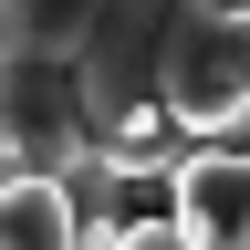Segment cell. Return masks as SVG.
Masks as SVG:
<instances>
[{"mask_svg":"<svg viewBox=\"0 0 250 250\" xmlns=\"http://www.w3.org/2000/svg\"><path fill=\"white\" fill-rule=\"evenodd\" d=\"M156 115L188 146L250 136V0H177L156 31Z\"/></svg>","mask_w":250,"mask_h":250,"instance_id":"6da1fadb","label":"cell"},{"mask_svg":"<svg viewBox=\"0 0 250 250\" xmlns=\"http://www.w3.org/2000/svg\"><path fill=\"white\" fill-rule=\"evenodd\" d=\"M167 229L188 250H240L250 240V146H188L167 167Z\"/></svg>","mask_w":250,"mask_h":250,"instance_id":"7a4b0ae2","label":"cell"},{"mask_svg":"<svg viewBox=\"0 0 250 250\" xmlns=\"http://www.w3.org/2000/svg\"><path fill=\"white\" fill-rule=\"evenodd\" d=\"M0 250H83L73 198L52 177H0Z\"/></svg>","mask_w":250,"mask_h":250,"instance_id":"3957f363","label":"cell"},{"mask_svg":"<svg viewBox=\"0 0 250 250\" xmlns=\"http://www.w3.org/2000/svg\"><path fill=\"white\" fill-rule=\"evenodd\" d=\"M104 250H188V240H177V229H167V219H125V229H115V240H104Z\"/></svg>","mask_w":250,"mask_h":250,"instance_id":"277c9868","label":"cell"},{"mask_svg":"<svg viewBox=\"0 0 250 250\" xmlns=\"http://www.w3.org/2000/svg\"><path fill=\"white\" fill-rule=\"evenodd\" d=\"M240 250H250V240H240Z\"/></svg>","mask_w":250,"mask_h":250,"instance_id":"5b68a950","label":"cell"}]
</instances>
